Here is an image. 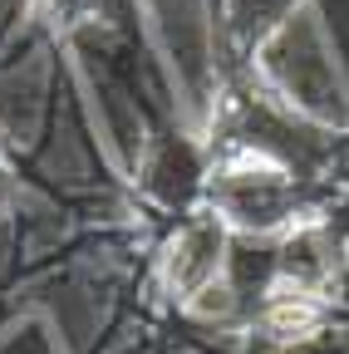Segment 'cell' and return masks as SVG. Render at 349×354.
Masks as SVG:
<instances>
[{
  "mask_svg": "<svg viewBox=\"0 0 349 354\" xmlns=\"http://www.w3.org/2000/svg\"><path fill=\"white\" fill-rule=\"evenodd\" d=\"M261 59H266V74L281 84V94L320 123H339L349 113V94L339 84L334 59L320 50L315 35H300L290 20L261 44Z\"/></svg>",
  "mask_w": 349,
  "mask_h": 354,
  "instance_id": "cell-1",
  "label": "cell"
},
{
  "mask_svg": "<svg viewBox=\"0 0 349 354\" xmlns=\"http://www.w3.org/2000/svg\"><path fill=\"white\" fill-rule=\"evenodd\" d=\"M320 320H325V305L300 286H281L266 305V330L276 339H305L320 330Z\"/></svg>",
  "mask_w": 349,
  "mask_h": 354,
  "instance_id": "cell-4",
  "label": "cell"
},
{
  "mask_svg": "<svg viewBox=\"0 0 349 354\" xmlns=\"http://www.w3.org/2000/svg\"><path fill=\"white\" fill-rule=\"evenodd\" d=\"M222 256H227V221L216 212H197L187 227L167 241V256H162L167 290L192 305L202 290L216 286V276H222Z\"/></svg>",
  "mask_w": 349,
  "mask_h": 354,
  "instance_id": "cell-3",
  "label": "cell"
},
{
  "mask_svg": "<svg viewBox=\"0 0 349 354\" xmlns=\"http://www.w3.org/2000/svg\"><path fill=\"white\" fill-rule=\"evenodd\" d=\"M227 15L241 44H266L295 15V0H227Z\"/></svg>",
  "mask_w": 349,
  "mask_h": 354,
  "instance_id": "cell-5",
  "label": "cell"
},
{
  "mask_svg": "<svg viewBox=\"0 0 349 354\" xmlns=\"http://www.w3.org/2000/svg\"><path fill=\"white\" fill-rule=\"evenodd\" d=\"M216 216L236 221V227H256V232H271L281 221H290V183L281 167L266 162H236L222 172L216 183Z\"/></svg>",
  "mask_w": 349,
  "mask_h": 354,
  "instance_id": "cell-2",
  "label": "cell"
}]
</instances>
